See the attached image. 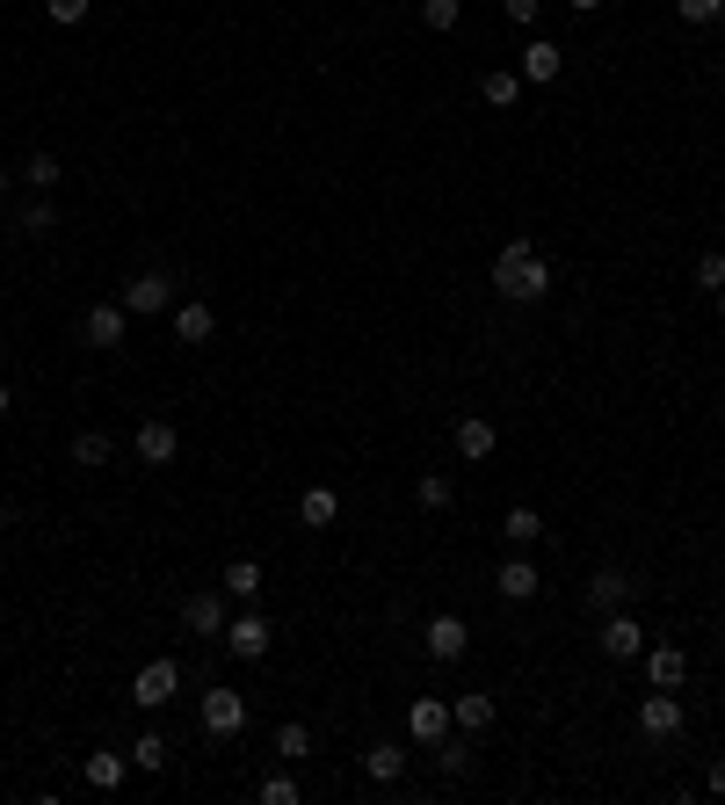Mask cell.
Listing matches in <instances>:
<instances>
[{"label": "cell", "instance_id": "obj_24", "mask_svg": "<svg viewBox=\"0 0 725 805\" xmlns=\"http://www.w3.org/2000/svg\"><path fill=\"white\" fill-rule=\"evenodd\" d=\"M123 777H131V755H109V747L87 755V784H95V791H117Z\"/></svg>", "mask_w": 725, "mask_h": 805}, {"label": "cell", "instance_id": "obj_10", "mask_svg": "<svg viewBox=\"0 0 725 805\" xmlns=\"http://www.w3.org/2000/svg\"><path fill=\"white\" fill-rule=\"evenodd\" d=\"M175 450H181L175 422H139V436H131V458L139 464H175Z\"/></svg>", "mask_w": 725, "mask_h": 805}, {"label": "cell", "instance_id": "obj_20", "mask_svg": "<svg viewBox=\"0 0 725 805\" xmlns=\"http://www.w3.org/2000/svg\"><path fill=\"white\" fill-rule=\"evenodd\" d=\"M334 516H342V501H334V486H305V494H298V523H305V530H326Z\"/></svg>", "mask_w": 725, "mask_h": 805}, {"label": "cell", "instance_id": "obj_5", "mask_svg": "<svg viewBox=\"0 0 725 805\" xmlns=\"http://www.w3.org/2000/svg\"><path fill=\"white\" fill-rule=\"evenodd\" d=\"M450 733V705L443 697H414V705H406V741L414 747H436Z\"/></svg>", "mask_w": 725, "mask_h": 805}, {"label": "cell", "instance_id": "obj_28", "mask_svg": "<svg viewBox=\"0 0 725 805\" xmlns=\"http://www.w3.org/2000/svg\"><path fill=\"white\" fill-rule=\"evenodd\" d=\"M276 755H283V762H305V755H312V725L283 719V725H276Z\"/></svg>", "mask_w": 725, "mask_h": 805}, {"label": "cell", "instance_id": "obj_30", "mask_svg": "<svg viewBox=\"0 0 725 805\" xmlns=\"http://www.w3.org/2000/svg\"><path fill=\"white\" fill-rule=\"evenodd\" d=\"M414 501H421L428 516H443V508H450V480H443V472H421V486H414Z\"/></svg>", "mask_w": 725, "mask_h": 805}, {"label": "cell", "instance_id": "obj_15", "mask_svg": "<svg viewBox=\"0 0 725 805\" xmlns=\"http://www.w3.org/2000/svg\"><path fill=\"white\" fill-rule=\"evenodd\" d=\"M645 683L653 689H682L689 683V653L682 646H645Z\"/></svg>", "mask_w": 725, "mask_h": 805}, {"label": "cell", "instance_id": "obj_1", "mask_svg": "<svg viewBox=\"0 0 725 805\" xmlns=\"http://www.w3.org/2000/svg\"><path fill=\"white\" fill-rule=\"evenodd\" d=\"M494 291L515 298V305H530V298L551 291V262L537 254V240H508L501 254H494Z\"/></svg>", "mask_w": 725, "mask_h": 805}, {"label": "cell", "instance_id": "obj_32", "mask_svg": "<svg viewBox=\"0 0 725 805\" xmlns=\"http://www.w3.org/2000/svg\"><path fill=\"white\" fill-rule=\"evenodd\" d=\"M254 798H262V805H298L305 784H298V777H262V791H254Z\"/></svg>", "mask_w": 725, "mask_h": 805}, {"label": "cell", "instance_id": "obj_18", "mask_svg": "<svg viewBox=\"0 0 725 805\" xmlns=\"http://www.w3.org/2000/svg\"><path fill=\"white\" fill-rule=\"evenodd\" d=\"M362 777H370V784H400V777H406V747L400 741H378L370 755H362Z\"/></svg>", "mask_w": 725, "mask_h": 805}, {"label": "cell", "instance_id": "obj_12", "mask_svg": "<svg viewBox=\"0 0 725 805\" xmlns=\"http://www.w3.org/2000/svg\"><path fill=\"white\" fill-rule=\"evenodd\" d=\"M603 653H609V661H639V653H645V625L625 617V609H609V617H603Z\"/></svg>", "mask_w": 725, "mask_h": 805}, {"label": "cell", "instance_id": "obj_4", "mask_svg": "<svg viewBox=\"0 0 725 805\" xmlns=\"http://www.w3.org/2000/svg\"><path fill=\"white\" fill-rule=\"evenodd\" d=\"M203 733H218V741L247 733V697L240 689H203Z\"/></svg>", "mask_w": 725, "mask_h": 805}, {"label": "cell", "instance_id": "obj_22", "mask_svg": "<svg viewBox=\"0 0 725 805\" xmlns=\"http://www.w3.org/2000/svg\"><path fill=\"white\" fill-rule=\"evenodd\" d=\"M450 725H457V733H486V725H494V697H479V689L457 697V705H450Z\"/></svg>", "mask_w": 725, "mask_h": 805}, {"label": "cell", "instance_id": "obj_41", "mask_svg": "<svg viewBox=\"0 0 725 805\" xmlns=\"http://www.w3.org/2000/svg\"><path fill=\"white\" fill-rule=\"evenodd\" d=\"M0 197H8V167H0Z\"/></svg>", "mask_w": 725, "mask_h": 805}, {"label": "cell", "instance_id": "obj_23", "mask_svg": "<svg viewBox=\"0 0 725 805\" xmlns=\"http://www.w3.org/2000/svg\"><path fill=\"white\" fill-rule=\"evenodd\" d=\"M218 588H225V595H240V603H254V595H262V566H254V559H233L218 573Z\"/></svg>", "mask_w": 725, "mask_h": 805}, {"label": "cell", "instance_id": "obj_29", "mask_svg": "<svg viewBox=\"0 0 725 805\" xmlns=\"http://www.w3.org/2000/svg\"><path fill=\"white\" fill-rule=\"evenodd\" d=\"M109 436H102V428H81V436H73V464H87V472H95V464H109Z\"/></svg>", "mask_w": 725, "mask_h": 805}, {"label": "cell", "instance_id": "obj_2", "mask_svg": "<svg viewBox=\"0 0 725 805\" xmlns=\"http://www.w3.org/2000/svg\"><path fill=\"white\" fill-rule=\"evenodd\" d=\"M269 646H276V631L254 617V603H247L240 617H225V653H233V661H262Z\"/></svg>", "mask_w": 725, "mask_h": 805}, {"label": "cell", "instance_id": "obj_35", "mask_svg": "<svg viewBox=\"0 0 725 805\" xmlns=\"http://www.w3.org/2000/svg\"><path fill=\"white\" fill-rule=\"evenodd\" d=\"M675 15L704 29V22H718V15H725V0H675Z\"/></svg>", "mask_w": 725, "mask_h": 805}, {"label": "cell", "instance_id": "obj_38", "mask_svg": "<svg viewBox=\"0 0 725 805\" xmlns=\"http://www.w3.org/2000/svg\"><path fill=\"white\" fill-rule=\"evenodd\" d=\"M704 784H711V798H725V755L711 762V777H704Z\"/></svg>", "mask_w": 725, "mask_h": 805}, {"label": "cell", "instance_id": "obj_16", "mask_svg": "<svg viewBox=\"0 0 725 805\" xmlns=\"http://www.w3.org/2000/svg\"><path fill=\"white\" fill-rule=\"evenodd\" d=\"M494 450H501V428L486 422V414H464V422H457V458L479 464V458H494Z\"/></svg>", "mask_w": 725, "mask_h": 805}, {"label": "cell", "instance_id": "obj_27", "mask_svg": "<svg viewBox=\"0 0 725 805\" xmlns=\"http://www.w3.org/2000/svg\"><path fill=\"white\" fill-rule=\"evenodd\" d=\"M15 225H22V233H29V240H44V233H51V225H59V203H51V197L22 203V211H15Z\"/></svg>", "mask_w": 725, "mask_h": 805}, {"label": "cell", "instance_id": "obj_19", "mask_svg": "<svg viewBox=\"0 0 725 805\" xmlns=\"http://www.w3.org/2000/svg\"><path fill=\"white\" fill-rule=\"evenodd\" d=\"M494 588H501L508 603H530V595H537V588H544V581H537V566H530V559H523V552H515V559H508V566H501V573H494Z\"/></svg>", "mask_w": 725, "mask_h": 805}, {"label": "cell", "instance_id": "obj_6", "mask_svg": "<svg viewBox=\"0 0 725 805\" xmlns=\"http://www.w3.org/2000/svg\"><path fill=\"white\" fill-rule=\"evenodd\" d=\"M175 689H181V667H175V661H145V667H139V683H131V705L161 711Z\"/></svg>", "mask_w": 725, "mask_h": 805}, {"label": "cell", "instance_id": "obj_31", "mask_svg": "<svg viewBox=\"0 0 725 805\" xmlns=\"http://www.w3.org/2000/svg\"><path fill=\"white\" fill-rule=\"evenodd\" d=\"M131 769H145V777H153V769H167V741H161V733L131 741Z\"/></svg>", "mask_w": 725, "mask_h": 805}, {"label": "cell", "instance_id": "obj_3", "mask_svg": "<svg viewBox=\"0 0 725 805\" xmlns=\"http://www.w3.org/2000/svg\"><path fill=\"white\" fill-rule=\"evenodd\" d=\"M682 725H689V711H682L675 689H653V697L639 705V733H645V741H675Z\"/></svg>", "mask_w": 725, "mask_h": 805}, {"label": "cell", "instance_id": "obj_9", "mask_svg": "<svg viewBox=\"0 0 725 805\" xmlns=\"http://www.w3.org/2000/svg\"><path fill=\"white\" fill-rule=\"evenodd\" d=\"M167 320H175V342H181V348H203L211 334H218V312H211L203 298H181Z\"/></svg>", "mask_w": 725, "mask_h": 805}, {"label": "cell", "instance_id": "obj_36", "mask_svg": "<svg viewBox=\"0 0 725 805\" xmlns=\"http://www.w3.org/2000/svg\"><path fill=\"white\" fill-rule=\"evenodd\" d=\"M697 291H725V254H718V247L697 262Z\"/></svg>", "mask_w": 725, "mask_h": 805}, {"label": "cell", "instance_id": "obj_40", "mask_svg": "<svg viewBox=\"0 0 725 805\" xmlns=\"http://www.w3.org/2000/svg\"><path fill=\"white\" fill-rule=\"evenodd\" d=\"M8 406H15V392H8V384H0V422H8Z\"/></svg>", "mask_w": 725, "mask_h": 805}, {"label": "cell", "instance_id": "obj_14", "mask_svg": "<svg viewBox=\"0 0 725 805\" xmlns=\"http://www.w3.org/2000/svg\"><path fill=\"white\" fill-rule=\"evenodd\" d=\"M625 603H631V573H625V566L587 573V609H595V617H609V609H625Z\"/></svg>", "mask_w": 725, "mask_h": 805}, {"label": "cell", "instance_id": "obj_34", "mask_svg": "<svg viewBox=\"0 0 725 805\" xmlns=\"http://www.w3.org/2000/svg\"><path fill=\"white\" fill-rule=\"evenodd\" d=\"M87 8H95V0H44V15L59 22V29H73V22H87Z\"/></svg>", "mask_w": 725, "mask_h": 805}, {"label": "cell", "instance_id": "obj_7", "mask_svg": "<svg viewBox=\"0 0 725 805\" xmlns=\"http://www.w3.org/2000/svg\"><path fill=\"white\" fill-rule=\"evenodd\" d=\"M421 646H428V661H464V646H472V631H464V617H428L421 625Z\"/></svg>", "mask_w": 725, "mask_h": 805}, {"label": "cell", "instance_id": "obj_25", "mask_svg": "<svg viewBox=\"0 0 725 805\" xmlns=\"http://www.w3.org/2000/svg\"><path fill=\"white\" fill-rule=\"evenodd\" d=\"M22 181H29V189H37V197H51V189H59V181H66L59 153H29V161H22Z\"/></svg>", "mask_w": 725, "mask_h": 805}, {"label": "cell", "instance_id": "obj_11", "mask_svg": "<svg viewBox=\"0 0 725 805\" xmlns=\"http://www.w3.org/2000/svg\"><path fill=\"white\" fill-rule=\"evenodd\" d=\"M559 66H566V51L551 37H530L523 51H515V73H523L530 87H544V81H559Z\"/></svg>", "mask_w": 725, "mask_h": 805}, {"label": "cell", "instance_id": "obj_33", "mask_svg": "<svg viewBox=\"0 0 725 805\" xmlns=\"http://www.w3.org/2000/svg\"><path fill=\"white\" fill-rule=\"evenodd\" d=\"M421 22L443 37V29H457V0H421Z\"/></svg>", "mask_w": 725, "mask_h": 805}, {"label": "cell", "instance_id": "obj_37", "mask_svg": "<svg viewBox=\"0 0 725 805\" xmlns=\"http://www.w3.org/2000/svg\"><path fill=\"white\" fill-rule=\"evenodd\" d=\"M537 8H544V0H501V15L515 22V29H537Z\"/></svg>", "mask_w": 725, "mask_h": 805}, {"label": "cell", "instance_id": "obj_8", "mask_svg": "<svg viewBox=\"0 0 725 805\" xmlns=\"http://www.w3.org/2000/svg\"><path fill=\"white\" fill-rule=\"evenodd\" d=\"M123 312H175V283L161 269H145V276L123 283Z\"/></svg>", "mask_w": 725, "mask_h": 805}, {"label": "cell", "instance_id": "obj_17", "mask_svg": "<svg viewBox=\"0 0 725 805\" xmlns=\"http://www.w3.org/2000/svg\"><path fill=\"white\" fill-rule=\"evenodd\" d=\"M181 625L197 631V639H225V603L218 595H189V603H181Z\"/></svg>", "mask_w": 725, "mask_h": 805}, {"label": "cell", "instance_id": "obj_13", "mask_svg": "<svg viewBox=\"0 0 725 805\" xmlns=\"http://www.w3.org/2000/svg\"><path fill=\"white\" fill-rule=\"evenodd\" d=\"M123 334H131V312H123V305H95V312L81 320L87 348H123Z\"/></svg>", "mask_w": 725, "mask_h": 805}, {"label": "cell", "instance_id": "obj_26", "mask_svg": "<svg viewBox=\"0 0 725 805\" xmlns=\"http://www.w3.org/2000/svg\"><path fill=\"white\" fill-rule=\"evenodd\" d=\"M501 537H508V544H515V552H530V544H537V537H544V523H537V508H508V516H501Z\"/></svg>", "mask_w": 725, "mask_h": 805}, {"label": "cell", "instance_id": "obj_21", "mask_svg": "<svg viewBox=\"0 0 725 805\" xmlns=\"http://www.w3.org/2000/svg\"><path fill=\"white\" fill-rule=\"evenodd\" d=\"M515 95H523V73H508V66L479 73V102H494V109H515Z\"/></svg>", "mask_w": 725, "mask_h": 805}, {"label": "cell", "instance_id": "obj_42", "mask_svg": "<svg viewBox=\"0 0 725 805\" xmlns=\"http://www.w3.org/2000/svg\"><path fill=\"white\" fill-rule=\"evenodd\" d=\"M718 320H725V291H718Z\"/></svg>", "mask_w": 725, "mask_h": 805}, {"label": "cell", "instance_id": "obj_39", "mask_svg": "<svg viewBox=\"0 0 725 805\" xmlns=\"http://www.w3.org/2000/svg\"><path fill=\"white\" fill-rule=\"evenodd\" d=\"M566 8H581V15H595V8H603V0H566Z\"/></svg>", "mask_w": 725, "mask_h": 805}]
</instances>
